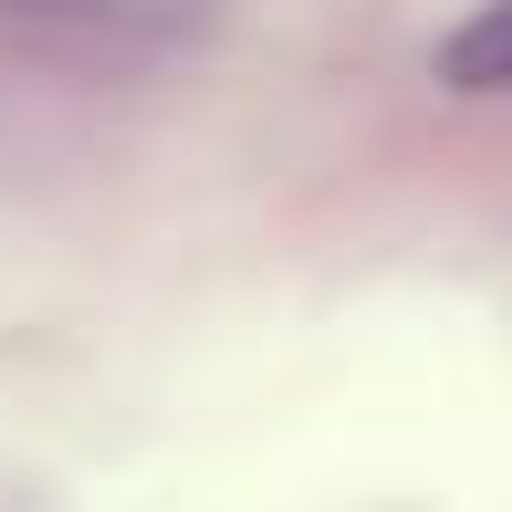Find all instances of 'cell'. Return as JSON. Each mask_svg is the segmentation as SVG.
Instances as JSON below:
<instances>
[{"label":"cell","instance_id":"obj_1","mask_svg":"<svg viewBox=\"0 0 512 512\" xmlns=\"http://www.w3.org/2000/svg\"><path fill=\"white\" fill-rule=\"evenodd\" d=\"M439 84H450V95H502L512 84V0H481V11L439 42Z\"/></svg>","mask_w":512,"mask_h":512}]
</instances>
